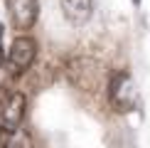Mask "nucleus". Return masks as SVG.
<instances>
[{"label":"nucleus","instance_id":"nucleus-4","mask_svg":"<svg viewBox=\"0 0 150 148\" xmlns=\"http://www.w3.org/2000/svg\"><path fill=\"white\" fill-rule=\"evenodd\" d=\"M35 57H37V42L30 35H20V37L12 40V45L8 49V64L15 72L27 69V67L35 62Z\"/></svg>","mask_w":150,"mask_h":148},{"label":"nucleus","instance_id":"nucleus-7","mask_svg":"<svg viewBox=\"0 0 150 148\" xmlns=\"http://www.w3.org/2000/svg\"><path fill=\"white\" fill-rule=\"evenodd\" d=\"M3 35H5V32H3V25H0V62L5 59V49H3Z\"/></svg>","mask_w":150,"mask_h":148},{"label":"nucleus","instance_id":"nucleus-8","mask_svg":"<svg viewBox=\"0 0 150 148\" xmlns=\"http://www.w3.org/2000/svg\"><path fill=\"white\" fill-rule=\"evenodd\" d=\"M133 3H135V5H140V0H133Z\"/></svg>","mask_w":150,"mask_h":148},{"label":"nucleus","instance_id":"nucleus-3","mask_svg":"<svg viewBox=\"0 0 150 148\" xmlns=\"http://www.w3.org/2000/svg\"><path fill=\"white\" fill-rule=\"evenodd\" d=\"M5 8L17 30H32L40 17V0H5Z\"/></svg>","mask_w":150,"mask_h":148},{"label":"nucleus","instance_id":"nucleus-1","mask_svg":"<svg viewBox=\"0 0 150 148\" xmlns=\"http://www.w3.org/2000/svg\"><path fill=\"white\" fill-rule=\"evenodd\" d=\"M25 109H27V99L22 91H8L0 99V128L5 133H17L25 119Z\"/></svg>","mask_w":150,"mask_h":148},{"label":"nucleus","instance_id":"nucleus-2","mask_svg":"<svg viewBox=\"0 0 150 148\" xmlns=\"http://www.w3.org/2000/svg\"><path fill=\"white\" fill-rule=\"evenodd\" d=\"M108 96L111 104L118 111H133L138 106V89H135V82L128 72H118L111 77L108 84Z\"/></svg>","mask_w":150,"mask_h":148},{"label":"nucleus","instance_id":"nucleus-6","mask_svg":"<svg viewBox=\"0 0 150 148\" xmlns=\"http://www.w3.org/2000/svg\"><path fill=\"white\" fill-rule=\"evenodd\" d=\"M93 12V0H62V15L71 25H86Z\"/></svg>","mask_w":150,"mask_h":148},{"label":"nucleus","instance_id":"nucleus-5","mask_svg":"<svg viewBox=\"0 0 150 148\" xmlns=\"http://www.w3.org/2000/svg\"><path fill=\"white\" fill-rule=\"evenodd\" d=\"M69 74H71V82L81 86V89H93L98 84V64L93 59L79 57L69 64Z\"/></svg>","mask_w":150,"mask_h":148}]
</instances>
